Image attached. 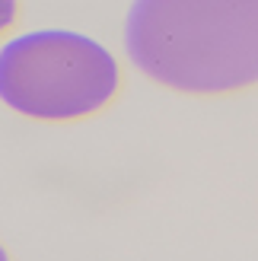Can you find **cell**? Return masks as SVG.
<instances>
[{
	"mask_svg": "<svg viewBox=\"0 0 258 261\" xmlns=\"http://www.w3.org/2000/svg\"><path fill=\"white\" fill-rule=\"evenodd\" d=\"M121 93V64L76 29H25L0 42V102L32 121H83Z\"/></svg>",
	"mask_w": 258,
	"mask_h": 261,
	"instance_id": "2",
	"label": "cell"
},
{
	"mask_svg": "<svg viewBox=\"0 0 258 261\" xmlns=\"http://www.w3.org/2000/svg\"><path fill=\"white\" fill-rule=\"evenodd\" d=\"M16 19H19V4H13V0H0V38L16 25Z\"/></svg>",
	"mask_w": 258,
	"mask_h": 261,
	"instance_id": "3",
	"label": "cell"
},
{
	"mask_svg": "<svg viewBox=\"0 0 258 261\" xmlns=\"http://www.w3.org/2000/svg\"><path fill=\"white\" fill-rule=\"evenodd\" d=\"M0 261H13V255L7 252V245H4V242H0Z\"/></svg>",
	"mask_w": 258,
	"mask_h": 261,
	"instance_id": "4",
	"label": "cell"
},
{
	"mask_svg": "<svg viewBox=\"0 0 258 261\" xmlns=\"http://www.w3.org/2000/svg\"><path fill=\"white\" fill-rule=\"evenodd\" d=\"M131 64L172 93L258 86V0H137L124 16Z\"/></svg>",
	"mask_w": 258,
	"mask_h": 261,
	"instance_id": "1",
	"label": "cell"
}]
</instances>
